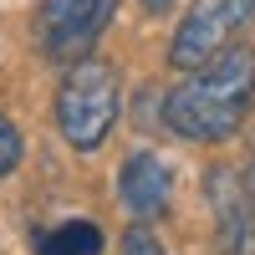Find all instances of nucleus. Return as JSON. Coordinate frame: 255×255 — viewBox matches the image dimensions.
<instances>
[{
  "instance_id": "nucleus-1",
  "label": "nucleus",
  "mask_w": 255,
  "mask_h": 255,
  "mask_svg": "<svg viewBox=\"0 0 255 255\" xmlns=\"http://www.w3.org/2000/svg\"><path fill=\"white\" fill-rule=\"evenodd\" d=\"M250 102H255V46L240 41L204 72H189V82H179L163 97V123L189 143H225L240 133Z\"/></svg>"
},
{
  "instance_id": "nucleus-2",
  "label": "nucleus",
  "mask_w": 255,
  "mask_h": 255,
  "mask_svg": "<svg viewBox=\"0 0 255 255\" xmlns=\"http://www.w3.org/2000/svg\"><path fill=\"white\" fill-rule=\"evenodd\" d=\"M123 113V82L113 61H72V72L61 77V92H56V128L77 153H92V148L108 143L113 123Z\"/></svg>"
},
{
  "instance_id": "nucleus-3",
  "label": "nucleus",
  "mask_w": 255,
  "mask_h": 255,
  "mask_svg": "<svg viewBox=\"0 0 255 255\" xmlns=\"http://www.w3.org/2000/svg\"><path fill=\"white\" fill-rule=\"evenodd\" d=\"M255 26V0H194L168 41L174 72H204L215 56L240 46V36Z\"/></svg>"
},
{
  "instance_id": "nucleus-4",
  "label": "nucleus",
  "mask_w": 255,
  "mask_h": 255,
  "mask_svg": "<svg viewBox=\"0 0 255 255\" xmlns=\"http://www.w3.org/2000/svg\"><path fill=\"white\" fill-rule=\"evenodd\" d=\"M118 0H46L36 10V36L51 61H87L92 41L108 31Z\"/></svg>"
},
{
  "instance_id": "nucleus-5",
  "label": "nucleus",
  "mask_w": 255,
  "mask_h": 255,
  "mask_svg": "<svg viewBox=\"0 0 255 255\" xmlns=\"http://www.w3.org/2000/svg\"><path fill=\"white\" fill-rule=\"evenodd\" d=\"M204 194H209V209H215L220 255H255V204H250V189L240 184V174L215 163L204 179Z\"/></svg>"
},
{
  "instance_id": "nucleus-6",
  "label": "nucleus",
  "mask_w": 255,
  "mask_h": 255,
  "mask_svg": "<svg viewBox=\"0 0 255 255\" xmlns=\"http://www.w3.org/2000/svg\"><path fill=\"white\" fill-rule=\"evenodd\" d=\"M168 189H174V174H168V163L158 153H133L118 174V199L138 225L158 220L168 209Z\"/></svg>"
},
{
  "instance_id": "nucleus-7",
  "label": "nucleus",
  "mask_w": 255,
  "mask_h": 255,
  "mask_svg": "<svg viewBox=\"0 0 255 255\" xmlns=\"http://www.w3.org/2000/svg\"><path fill=\"white\" fill-rule=\"evenodd\" d=\"M36 250L41 255H102V230L92 220H67L56 230H41Z\"/></svg>"
},
{
  "instance_id": "nucleus-8",
  "label": "nucleus",
  "mask_w": 255,
  "mask_h": 255,
  "mask_svg": "<svg viewBox=\"0 0 255 255\" xmlns=\"http://www.w3.org/2000/svg\"><path fill=\"white\" fill-rule=\"evenodd\" d=\"M20 153H26V143H20V133H15V123L0 113V179L5 174H15L20 168Z\"/></svg>"
},
{
  "instance_id": "nucleus-9",
  "label": "nucleus",
  "mask_w": 255,
  "mask_h": 255,
  "mask_svg": "<svg viewBox=\"0 0 255 255\" xmlns=\"http://www.w3.org/2000/svg\"><path fill=\"white\" fill-rule=\"evenodd\" d=\"M123 255H163V245H158V235L148 225H133L123 235Z\"/></svg>"
},
{
  "instance_id": "nucleus-10",
  "label": "nucleus",
  "mask_w": 255,
  "mask_h": 255,
  "mask_svg": "<svg viewBox=\"0 0 255 255\" xmlns=\"http://www.w3.org/2000/svg\"><path fill=\"white\" fill-rule=\"evenodd\" d=\"M168 5H174V0H143V10H148V15H163Z\"/></svg>"
},
{
  "instance_id": "nucleus-11",
  "label": "nucleus",
  "mask_w": 255,
  "mask_h": 255,
  "mask_svg": "<svg viewBox=\"0 0 255 255\" xmlns=\"http://www.w3.org/2000/svg\"><path fill=\"white\" fill-rule=\"evenodd\" d=\"M245 189H250V204H255V153H250V174H245Z\"/></svg>"
}]
</instances>
